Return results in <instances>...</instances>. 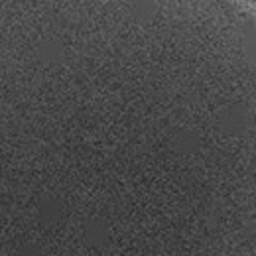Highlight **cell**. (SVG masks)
Masks as SVG:
<instances>
[{
    "instance_id": "6da1fadb",
    "label": "cell",
    "mask_w": 256,
    "mask_h": 256,
    "mask_svg": "<svg viewBox=\"0 0 256 256\" xmlns=\"http://www.w3.org/2000/svg\"><path fill=\"white\" fill-rule=\"evenodd\" d=\"M0 256H256L252 0H0Z\"/></svg>"
}]
</instances>
